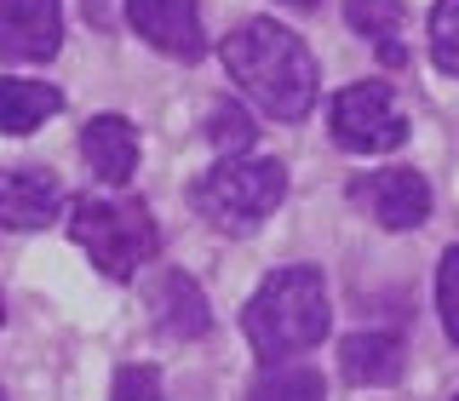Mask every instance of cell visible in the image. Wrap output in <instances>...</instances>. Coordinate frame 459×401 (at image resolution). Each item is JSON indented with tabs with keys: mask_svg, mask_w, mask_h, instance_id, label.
Here are the masks:
<instances>
[{
	"mask_svg": "<svg viewBox=\"0 0 459 401\" xmlns=\"http://www.w3.org/2000/svg\"><path fill=\"white\" fill-rule=\"evenodd\" d=\"M224 69L241 92L253 98L264 115L276 121H305L316 109V57L293 29L270 23V18H247L236 35L224 40Z\"/></svg>",
	"mask_w": 459,
	"mask_h": 401,
	"instance_id": "1",
	"label": "cell"
},
{
	"mask_svg": "<svg viewBox=\"0 0 459 401\" xmlns=\"http://www.w3.org/2000/svg\"><path fill=\"white\" fill-rule=\"evenodd\" d=\"M327 321H333V310H327V281L316 264H287L276 276H264V286L241 315L247 344L264 367H281L287 355L316 350L327 338Z\"/></svg>",
	"mask_w": 459,
	"mask_h": 401,
	"instance_id": "2",
	"label": "cell"
},
{
	"mask_svg": "<svg viewBox=\"0 0 459 401\" xmlns=\"http://www.w3.org/2000/svg\"><path fill=\"white\" fill-rule=\"evenodd\" d=\"M287 195V166L281 161H247V155H224L207 166L190 190V207L224 235H253Z\"/></svg>",
	"mask_w": 459,
	"mask_h": 401,
	"instance_id": "3",
	"label": "cell"
},
{
	"mask_svg": "<svg viewBox=\"0 0 459 401\" xmlns=\"http://www.w3.org/2000/svg\"><path fill=\"white\" fill-rule=\"evenodd\" d=\"M69 241L104 269L109 281L138 276V264H150L161 252V229H155L143 200H75L69 207Z\"/></svg>",
	"mask_w": 459,
	"mask_h": 401,
	"instance_id": "4",
	"label": "cell"
},
{
	"mask_svg": "<svg viewBox=\"0 0 459 401\" xmlns=\"http://www.w3.org/2000/svg\"><path fill=\"white\" fill-rule=\"evenodd\" d=\"M333 138L351 155H391L408 143V115L396 109V92L385 81L344 86L333 98Z\"/></svg>",
	"mask_w": 459,
	"mask_h": 401,
	"instance_id": "5",
	"label": "cell"
},
{
	"mask_svg": "<svg viewBox=\"0 0 459 401\" xmlns=\"http://www.w3.org/2000/svg\"><path fill=\"white\" fill-rule=\"evenodd\" d=\"M351 200L368 207V218L385 224V229H420L430 218V183H425V172H413V166H385V172L356 178Z\"/></svg>",
	"mask_w": 459,
	"mask_h": 401,
	"instance_id": "6",
	"label": "cell"
},
{
	"mask_svg": "<svg viewBox=\"0 0 459 401\" xmlns=\"http://www.w3.org/2000/svg\"><path fill=\"white\" fill-rule=\"evenodd\" d=\"M64 47V6L57 0H0V57L6 64H47Z\"/></svg>",
	"mask_w": 459,
	"mask_h": 401,
	"instance_id": "7",
	"label": "cell"
},
{
	"mask_svg": "<svg viewBox=\"0 0 459 401\" xmlns=\"http://www.w3.org/2000/svg\"><path fill=\"white\" fill-rule=\"evenodd\" d=\"M126 18L155 52L167 57H201L207 52V29H201V12L195 0H126Z\"/></svg>",
	"mask_w": 459,
	"mask_h": 401,
	"instance_id": "8",
	"label": "cell"
},
{
	"mask_svg": "<svg viewBox=\"0 0 459 401\" xmlns=\"http://www.w3.org/2000/svg\"><path fill=\"white\" fill-rule=\"evenodd\" d=\"M64 212V183L47 166H18L0 178V224L6 229H40Z\"/></svg>",
	"mask_w": 459,
	"mask_h": 401,
	"instance_id": "9",
	"label": "cell"
},
{
	"mask_svg": "<svg viewBox=\"0 0 459 401\" xmlns=\"http://www.w3.org/2000/svg\"><path fill=\"white\" fill-rule=\"evenodd\" d=\"M81 155L104 183H126L138 172V126L126 115H92L81 126Z\"/></svg>",
	"mask_w": 459,
	"mask_h": 401,
	"instance_id": "10",
	"label": "cell"
},
{
	"mask_svg": "<svg viewBox=\"0 0 459 401\" xmlns=\"http://www.w3.org/2000/svg\"><path fill=\"white\" fill-rule=\"evenodd\" d=\"M339 367L351 384H368V390H385V384L402 379L408 367V344L396 333H351L339 344Z\"/></svg>",
	"mask_w": 459,
	"mask_h": 401,
	"instance_id": "11",
	"label": "cell"
},
{
	"mask_svg": "<svg viewBox=\"0 0 459 401\" xmlns=\"http://www.w3.org/2000/svg\"><path fill=\"white\" fill-rule=\"evenodd\" d=\"M150 310H155V321H161L167 338H201L212 327L207 298H201V286L184 276V269H167V276L150 286Z\"/></svg>",
	"mask_w": 459,
	"mask_h": 401,
	"instance_id": "12",
	"label": "cell"
},
{
	"mask_svg": "<svg viewBox=\"0 0 459 401\" xmlns=\"http://www.w3.org/2000/svg\"><path fill=\"white\" fill-rule=\"evenodd\" d=\"M57 109H64V92H57L52 81L0 75V132L6 138H29L35 126H47Z\"/></svg>",
	"mask_w": 459,
	"mask_h": 401,
	"instance_id": "13",
	"label": "cell"
},
{
	"mask_svg": "<svg viewBox=\"0 0 459 401\" xmlns=\"http://www.w3.org/2000/svg\"><path fill=\"white\" fill-rule=\"evenodd\" d=\"M247 401H327V379L316 367H264Z\"/></svg>",
	"mask_w": 459,
	"mask_h": 401,
	"instance_id": "14",
	"label": "cell"
},
{
	"mask_svg": "<svg viewBox=\"0 0 459 401\" xmlns=\"http://www.w3.org/2000/svg\"><path fill=\"white\" fill-rule=\"evenodd\" d=\"M402 0H344V18L362 40H379V47H391V35L402 29Z\"/></svg>",
	"mask_w": 459,
	"mask_h": 401,
	"instance_id": "15",
	"label": "cell"
},
{
	"mask_svg": "<svg viewBox=\"0 0 459 401\" xmlns=\"http://www.w3.org/2000/svg\"><path fill=\"white\" fill-rule=\"evenodd\" d=\"M253 115L241 109V104H212V115H207V138H212V149L219 155H247L253 149Z\"/></svg>",
	"mask_w": 459,
	"mask_h": 401,
	"instance_id": "16",
	"label": "cell"
},
{
	"mask_svg": "<svg viewBox=\"0 0 459 401\" xmlns=\"http://www.w3.org/2000/svg\"><path fill=\"white\" fill-rule=\"evenodd\" d=\"M430 57H437L442 75H459V0L430 6Z\"/></svg>",
	"mask_w": 459,
	"mask_h": 401,
	"instance_id": "17",
	"label": "cell"
},
{
	"mask_svg": "<svg viewBox=\"0 0 459 401\" xmlns=\"http://www.w3.org/2000/svg\"><path fill=\"white\" fill-rule=\"evenodd\" d=\"M109 401H167V390H161V372H155L150 362L121 367V372H115V390H109Z\"/></svg>",
	"mask_w": 459,
	"mask_h": 401,
	"instance_id": "18",
	"label": "cell"
},
{
	"mask_svg": "<svg viewBox=\"0 0 459 401\" xmlns=\"http://www.w3.org/2000/svg\"><path fill=\"white\" fill-rule=\"evenodd\" d=\"M437 310H442L448 338L459 344V247H448V252H442V264H437Z\"/></svg>",
	"mask_w": 459,
	"mask_h": 401,
	"instance_id": "19",
	"label": "cell"
},
{
	"mask_svg": "<svg viewBox=\"0 0 459 401\" xmlns=\"http://www.w3.org/2000/svg\"><path fill=\"white\" fill-rule=\"evenodd\" d=\"M281 6H293V12H310V6H322V0H281Z\"/></svg>",
	"mask_w": 459,
	"mask_h": 401,
	"instance_id": "20",
	"label": "cell"
},
{
	"mask_svg": "<svg viewBox=\"0 0 459 401\" xmlns=\"http://www.w3.org/2000/svg\"><path fill=\"white\" fill-rule=\"evenodd\" d=\"M0 321H6V304H0Z\"/></svg>",
	"mask_w": 459,
	"mask_h": 401,
	"instance_id": "21",
	"label": "cell"
},
{
	"mask_svg": "<svg viewBox=\"0 0 459 401\" xmlns=\"http://www.w3.org/2000/svg\"><path fill=\"white\" fill-rule=\"evenodd\" d=\"M0 401H6V390H0Z\"/></svg>",
	"mask_w": 459,
	"mask_h": 401,
	"instance_id": "22",
	"label": "cell"
},
{
	"mask_svg": "<svg viewBox=\"0 0 459 401\" xmlns=\"http://www.w3.org/2000/svg\"><path fill=\"white\" fill-rule=\"evenodd\" d=\"M454 401H459V396H454Z\"/></svg>",
	"mask_w": 459,
	"mask_h": 401,
	"instance_id": "23",
	"label": "cell"
}]
</instances>
